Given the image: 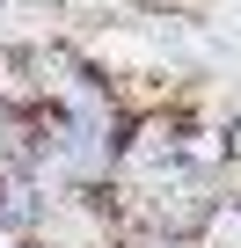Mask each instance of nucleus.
Here are the masks:
<instances>
[{
	"instance_id": "obj_1",
	"label": "nucleus",
	"mask_w": 241,
	"mask_h": 248,
	"mask_svg": "<svg viewBox=\"0 0 241 248\" xmlns=\"http://www.w3.org/2000/svg\"><path fill=\"white\" fill-rule=\"evenodd\" d=\"M219 146H226V175H234V190H241V95H234L226 117H219Z\"/></svg>"
}]
</instances>
